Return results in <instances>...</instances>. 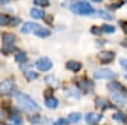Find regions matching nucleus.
<instances>
[{"instance_id":"nucleus-1","label":"nucleus","mask_w":127,"mask_h":125,"mask_svg":"<svg viewBox=\"0 0 127 125\" xmlns=\"http://www.w3.org/2000/svg\"><path fill=\"white\" fill-rule=\"evenodd\" d=\"M14 97L18 102V105L20 106V109H23L24 111H28V112H38V111H41V106L32 97L26 95V93L15 92Z\"/></svg>"},{"instance_id":"nucleus-2","label":"nucleus","mask_w":127,"mask_h":125,"mask_svg":"<svg viewBox=\"0 0 127 125\" xmlns=\"http://www.w3.org/2000/svg\"><path fill=\"white\" fill-rule=\"evenodd\" d=\"M71 10L78 15H90L94 12V8L87 1H79L71 5Z\"/></svg>"},{"instance_id":"nucleus-3","label":"nucleus","mask_w":127,"mask_h":125,"mask_svg":"<svg viewBox=\"0 0 127 125\" xmlns=\"http://www.w3.org/2000/svg\"><path fill=\"white\" fill-rule=\"evenodd\" d=\"M117 77V73H114L113 71L107 70V68H102V70H97L94 72V78L95 80H114Z\"/></svg>"},{"instance_id":"nucleus-4","label":"nucleus","mask_w":127,"mask_h":125,"mask_svg":"<svg viewBox=\"0 0 127 125\" xmlns=\"http://www.w3.org/2000/svg\"><path fill=\"white\" fill-rule=\"evenodd\" d=\"M114 57H116V54L112 51H103L98 54V58L103 62V63H109V62H112L114 59Z\"/></svg>"},{"instance_id":"nucleus-5","label":"nucleus","mask_w":127,"mask_h":125,"mask_svg":"<svg viewBox=\"0 0 127 125\" xmlns=\"http://www.w3.org/2000/svg\"><path fill=\"white\" fill-rule=\"evenodd\" d=\"M36 66L39 71H48L52 67V62L48 58H41L36 62Z\"/></svg>"},{"instance_id":"nucleus-6","label":"nucleus","mask_w":127,"mask_h":125,"mask_svg":"<svg viewBox=\"0 0 127 125\" xmlns=\"http://www.w3.org/2000/svg\"><path fill=\"white\" fill-rule=\"evenodd\" d=\"M38 29H41V25H39V24L28 22V23H24V24H23L22 32H23V33H31V32H34V33H36Z\"/></svg>"},{"instance_id":"nucleus-7","label":"nucleus","mask_w":127,"mask_h":125,"mask_svg":"<svg viewBox=\"0 0 127 125\" xmlns=\"http://www.w3.org/2000/svg\"><path fill=\"white\" fill-rule=\"evenodd\" d=\"M13 87H14V82L10 81V80H6L3 83H0V92L1 93H10L13 91Z\"/></svg>"},{"instance_id":"nucleus-8","label":"nucleus","mask_w":127,"mask_h":125,"mask_svg":"<svg viewBox=\"0 0 127 125\" xmlns=\"http://www.w3.org/2000/svg\"><path fill=\"white\" fill-rule=\"evenodd\" d=\"M108 90L112 91V92H114V93H121L122 91H126V89L121 85V83L120 82H116V81H113V82L109 83V85H108Z\"/></svg>"},{"instance_id":"nucleus-9","label":"nucleus","mask_w":127,"mask_h":125,"mask_svg":"<svg viewBox=\"0 0 127 125\" xmlns=\"http://www.w3.org/2000/svg\"><path fill=\"white\" fill-rule=\"evenodd\" d=\"M111 99L117 105H125V104H127V97L125 95H122V93H112Z\"/></svg>"},{"instance_id":"nucleus-10","label":"nucleus","mask_w":127,"mask_h":125,"mask_svg":"<svg viewBox=\"0 0 127 125\" xmlns=\"http://www.w3.org/2000/svg\"><path fill=\"white\" fill-rule=\"evenodd\" d=\"M17 37L13 34V33H5L3 36V42H4V44L5 46H13L14 44V42H15Z\"/></svg>"},{"instance_id":"nucleus-11","label":"nucleus","mask_w":127,"mask_h":125,"mask_svg":"<svg viewBox=\"0 0 127 125\" xmlns=\"http://www.w3.org/2000/svg\"><path fill=\"white\" fill-rule=\"evenodd\" d=\"M102 119V115H97V114H94V112H88L87 115H85V121L88 124H94V123H97Z\"/></svg>"},{"instance_id":"nucleus-12","label":"nucleus","mask_w":127,"mask_h":125,"mask_svg":"<svg viewBox=\"0 0 127 125\" xmlns=\"http://www.w3.org/2000/svg\"><path fill=\"white\" fill-rule=\"evenodd\" d=\"M66 67H67V70H70L72 72H78L81 68V63L80 62H76V61H70L66 63Z\"/></svg>"},{"instance_id":"nucleus-13","label":"nucleus","mask_w":127,"mask_h":125,"mask_svg":"<svg viewBox=\"0 0 127 125\" xmlns=\"http://www.w3.org/2000/svg\"><path fill=\"white\" fill-rule=\"evenodd\" d=\"M93 82L92 81H89V80H81L80 82H79V87L81 89V90H84V91H90L92 89H93Z\"/></svg>"},{"instance_id":"nucleus-14","label":"nucleus","mask_w":127,"mask_h":125,"mask_svg":"<svg viewBox=\"0 0 127 125\" xmlns=\"http://www.w3.org/2000/svg\"><path fill=\"white\" fill-rule=\"evenodd\" d=\"M45 104H46V106L48 109H56L57 105H59V101H57V99H55L54 96H52V97H47Z\"/></svg>"},{"instance_id":"nucleus-15","label":"nucleus","mask_w":127,"mask_h":125,"mask_svg":"<svg viewBox=\"0 0 127 125\" xmlns=\"http://www.w3.org/2000/svg\"><path fill=\"white\" fill-rule=\"evenodd\" d=\"M45 81H46V82L48 83L50 86L55 87V89L60 86V83H59V80H57V78H55L54 76H47V77L45 78Z\"/></svg>"},{"instance_id":"nucleus-16","label":"nucleus","mask_w":127,"mask_h":125,"mask_svg":"<svg viewBox=\"0 0 127 125\" xmlns=\"http://www.w3.org/2000/svg\"><path fill=\"white\" fill-rule=\"evenodd\" d=\"M12 23V18L6 14H0V25H8Z\"/></svg>"},{"instance_id":"nucleus-17","label":"nucleus","mask_w":127,"mask_h":125,"mask_svg":"<svg viewBox=\"0 0 127 125\" xmlns=\"http://www.w3.org/2000/svg\"><path fill=\"white\" fill-rule=\"evenodd\" d=\"M31 17L34 18V19H39L42 17H45V13L42 12V10H39V9H32L31 10Z\"/></svg>"},{"instance_id":"nucleus-18","label":"nucleus","mask_w":127,"mask_h":125,"mask_svg":"<svg viewBox=\"0 0 127 125\" xmlns=\"http://www.w3.org/2000/svg\"><path fill=\"white\" fill-rule=\"evenodd\" d=\"M95 105H97L99 109H107L109 106L107 104V101H105L104 99H102V97H98L97 100H95Z\"/></svg>"},{"instance_id":"nucleus-19","label":"nucleus","mask_w":127,"mask_h":125,"mask_svg":"<svg viewBox=\"0 0 127 125\" xmlns=\"http://www.w3.org/2000/svg\"><path fill=\"white\" fill-rule=\"evenodd\" d=\"M15 61L18 62V63H24V62L27 61V54L24 53V52H18V53L15 54Z\"/></svg>"},{"instance_id":"nucleus-20","label":"nucleus","mask_w":127,"mask_h":125,"mask_svg":"<svg viewBox=\"0 0 127 125\" xmlns=\"http://www.w3.org/2000/svg\"><path fill=\"white\" fill-rule=\"evenodd\" d=\"M51 34V32L48 29H43V28H41V29H38L37 32H36V36H38V37H41V38H46V37H48Z\"/></svg>"},{"instance_id":"nucleus-21","label":"nucleus","mask_w":127,"mask_h":125,"mask_svg":"<svg viewBox=\"0 0 127 125\" xmlns=\"http://www.w3.org/2000/svg\"><path fill=\"white\" fill-rule=\"evenodd\" d=\"M24 75H26V78L28 81H33V80H36L38 77V73L37 72H33V71H26Z\"/></svg>"},{"instance_id":"nucleus-22","label":"nucleus","mask_w":127,"mask_h":125,"mask_svg":"<svg viewBox=\"0 0 127 125\" xmlns=\"http://www.w3.org/2000/svg\"><path fill=\"white\" fill-rule=\"evenodd\" d=\"M80 119H81V115L79 112H72V114H70V116H69V121L70 123H78V121H80Z\"/></svg>"},{"instance_id":"nucleus-23","label":"nucleus","mask_w":127,"mask_h":125,"mask_svg":"<svg viewBox=\"0 0 127 125\" xmlns=\"http://www.w3.org/2000/svg\"><path fill=\"white\" fill-rule=\"evenodd\" d=\"M102 30H103V32H105V33H114L116 32V28L113 25H109V24H104L102 27Z\"/></svg>"},{"instance_id":"nucleus-24","label":"nucleus","mask_w":127,"mask_h":125,"mask_svg":"<svg viewBox=\"0 0 127 125\" xmlns=\"http://www.w3.org/2000/svg\"><path fill=\"white\" fill-rule=\"evenodd\" d=\"M99 15L103 18V19H105V20H112V15L111 14H108L107 12H104V10H102V12H99Z\"/></svg>"},{"instance_id":"nucleus-25","label":"nucleus","mask_w":127,"mask_h":125,"mask_svg":"<svg viewBox=\"0 0 127 125\" xmlns=\"http://www.w3.org/2000/svg\"><path fill=\"white\" fill-rule=\"evenodd\" d=\"M114 120H121V121H126V116L123 115V114L121 112H117V114H114V115L112 116Z\"/></svg>"},{"instance_id":"nucleus-26","label":"nucleus","mask_w":127,"mask_h":125,"mask_svg":"<svg viewBox=\"0 0 127 125\" xmlns=\"http://www.w3.org/2000/svg\"><path fill=\"white\" fill-rule=\"evenodd\" d=\"M34 4L39 5V6H48L50 5L48 0H34Z\"/></svg>"},{"instance_id":"nucleus-27","label":"nucleus","mask_w":127,"mask_h":125,"mask_svg":"<svg viewBox=\"0 0 127 125\" xmlns=\"http://www.w3.org/2000/svg\"><path fill=\"white\" fill-rule=\"evenodd\" d=\"M54 125H69V121L66 119H59L56 123H54Z\"/></svg>"},{"instance_id":"nucleus-28","label":"nucleus","mask_w":127,"mask_h":125,"mask_svg":"<svg viewBox=\"0 0 127 125\" xmlns=\"http://www.w3.org/2000/svg\"><path fill=\"white\" fill-rule=\"evenodd\" d=\"M10 118H12V120H13V121H15V123H17V125H19L20 123H22V119H20V116H19V115H12Z\"/></svg>"},{"instance_id":"nucleus-29","label":"nucleus","mask_w":127,"mask_h":125,"mask_svg":"<svg viewBox=\"0 0 127 125\" xmlns=\"http://www.w3.org/2000/svg\"><path fill=\"white\" fill-rule=\"evenodd\" d=\"M90 30H92L93 34H100L102 33V28H98V27H93Z\"/></svg>"},{"instance_id":"nucleus-30","label":"nucleus","mask_w":127,"mask_h":125,"mask_svg":"<svg viewBox=\"0 0 127 125\" xmlns=\"http://www.w3.org/2000/svg\"><path fill=\"white\" fill-rule=\"evenodd\" d=\"M121 66L123 67V68H126L127 70V59H125V58H121Z\"/></svg>"},{"instance_id":"nucleus-31","label":"nucleus","mask_w":127,"mask_h":125,"mask_svg":"<svg viewBox=\"0 0 127 125\" xmlns=\"http://www.w3.org/2000/svg\"><path fill=\"white\" fill-rule=\"evenodd\" d=\"M18 24H19V18L12 19V23H10V25H18Z\"/></svg>"},{"instance_id":"nucleus-32","label":"nucleus","mask_w":127,"mask_h":125,"mask_svg":"<svg viewBox=\"0 0 127 125\" xmlns=\"http://www.w3.org/2000/svg\"><path fill=\"white\" fill-rule=\"evenodd\" d=\"M14 49V46H8V47H5L4 48V51H8V52H10V51H13ZM6 52V53H8Z\"/></svg>"},{"instance_id":"nucleus-33","label":"nucleus","mask_w":127,"mask_h":125,"mask_svg":"<svg viewBox=\"0 0 127 125\" xmlns=\"http://www.w3.org/2000/svg\"><path fill=\"white\" fill-rule=\"evenodd\" d=\"M122 29H123V32H125V33H127V22L122 23Z\"/></svg>"},{"instance_id":"nucleus-34","label":"nucleus","mask_w":127,"mask_h":125,"mask_svg":"<svg viewBox=\"0 0 127 125\" xmlns=\"http://www.w3.org/2000/svg\"><path fill=\"white\" fill-rule=\"evenodd\" d=\"M3 119H4V112L0 110V121H3Z\"/></svg>"},{"instance_id":"nucleus-35","label":"nucleus","mask_w":127,"mask_h":125,"mask_svg":"<svg viewBox=\"0 0 127 125\" xmlns=\"http://www.w3.org/2000/svg\"><path fill=\"white\" fill-rule=\"evenodd\" d=\"M9 3V0H0V5L1 4H8Z\"/></svg>"},{"instance_id":"nucleus-36","label":"nucleus","mask_w":127,"mask_h":125,"mask_svg":"<svg viewBox=\"0 0 127 125\" xmlns=\"http://www.w3.org/2000/svg\"><path fill=\"white\" fill-rule=\"evenodd\" d=\"M12 125H13V124H12Z\"/></svg>"}]
</instances>
